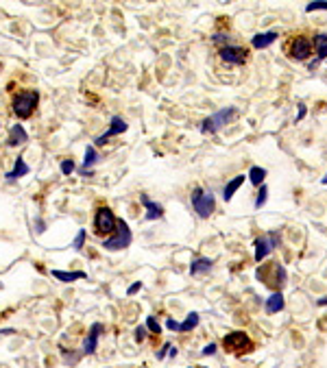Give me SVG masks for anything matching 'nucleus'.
Here are the masks:
<instances>
[{
    "instance_id": "3",
    "label": "nucleus",
    "mask_w": 327,
    "mask_h": 368,
    "mask_svg": "<svg viewBox=\"0 0 327 368\" xmlns=\"http://www.w3.org/2000/svg\"><path fill=\"white\" fill-rule=\"evenodd\" d=\"M236 118H238V109H236V107H223L220 112L208 115V118L201 122V133L214 135V133H218L220 129L227 127V124H231Z\"/></svg>"
},
{
    "instance_id": "35",
    "label": "nucleus",
    "mask_w": 327,
    "mask_h": 368,
    "mask_svg": "<svg viewBox=\"0 0 327 368\" xmlns=\"http://www.w3.org/2000/svg\"><path fill=\"white\" fill-rule=\"evenodd\" d=\"M303 115H305V105H299V113H297V122H299V120H303Z\"/></svg>"
},
{
    "instance_id": "18",
    "label": "nucleus",
    "mask_w": 327,
    "mask_h": 368,
    "mask_svg": "<svg viewBox=\"0 0 327 368\" xmlns=\"http://www.w3.org/2000/svg\"><path fill=\"white\" fill-rule=\"evenodd\" d=\"M29 172H31L29 164H27V161H24L22 157H18V159H16V166H13V170L4 174V179H7L9 183H13V181H18V179H22V176H27Z\"/></svg>"
},
{
    "instance_id": "2",
    "label": "nucleus",
    "mask_w": 327,
    "mask_h": 368,
    "mask_svg": "<svg viewBox=\"0 0 327 368\" xmlns=\"http://www.w3.org/2000/svg\"><path fill=\"white\" fill-rule=\"evenodd\" d=\"M190 203H192L196 216L205 220L214 214L216 196H214L212 190H205V188H201V185H196V188H192V192H190Z\"/></svg>"
},
{
    "instance_id": "25",
    "label": "nucleus",
    "mask_w": 327,
    "mask_h": 368,
    "mask_svg": "<svg viewBox=\"0 0 327 368\" xmlns=\"http://www.w3.org/2000/svg\"><path fill=\"white\" fill-rule=\"evenodd\" d=\"M312 11H327V0H314V2L305 4V13Z\"/></svg>"
},
{
    "instance_id": "39",
    "label": "nucleus",
    "mask_w": 327,
    "mask_h": 368,
    "mask_svg": "<svg viewBox=\"0 0 327 368\" xmlns=\"http://www.w3.org/2000/svg\"><path fill=\"white\" fill-rule=\"evenodd\" d=\"M196 368H205V366H196Z\"/></svg>"
},
{
    "instance_id": "38",
    "label": "nucleus",
    "mask_w": 327,
    "mask_h": 368,
    "mask_svg": "<svg viewBox=\"0 0 327 368\" xmlns=\"http://www.w3.org/2000/svg\"><path fill=\"white\" fill-rule=\"evenodd\" d=\"M321 183H323V185H327V174L323 176V179H321Z\"/></svg>"
},
{
    "instance_id": "23",
    "label": "nucleus",
    "mask_w": 327,
    "mask_h": 368,
    "mask_svg": "<svg viewBox=\"0 0 327 368\" xmlns=\"http://www.w3.org/2000/svg\"><path fill=\"white\" fill-rule=\"evenodd\" d=\"M199 325V314H196V311H192V314H188L185 316V320L183 322H179V331H192L194 327Z\"/></svg>"
},
{
    "instance_id": "19",
    "label": "nucleus",
    "mask_w": 327,
    "mask_h": 368,
    "mask_svg": "<svg viewBox=\"0 0 327 368\" xmlns=\"http://www.w3.org/2000/svg\"><path fill=\"white\" fill-rule=\"evenodd\" d=\"M244 179H246V174H238V176H234V179H231L227 185H225V190H223V198H225V203H229V200L234 198V194L240 190V185L244 183Z\"/></svg>"
},
{
    "instance_id": "26",
    "label": "nucleus",
    "mask_w": 327,
    "mask_h": 368,
    "mask_svg": "<svg viewBox=\"0 0 327 368\" xmlns=\"http://www.w3.org/2000/svg\"><path fill=\"white\" fill-rule=\"evenodd\" d=\"M59 168H61V174L68 176V174H72L74 170H77V166H74V161H72V159H63Z\"/></svg>"
},
{
    "instance_id": "5",
    "label": "nucleus",
    "mask_w": 327,
    "mask_h": 368,
    "mask_svg": "<svg viewBox=\"0 0 327 368\" xmlns=\"http://www.w3.org/2000/svg\"><path fill=\"white\" fill-rule=\"evenodd\" d=\"M131 242H133V233H131L129 225L124 223V220H118L116 231L109 238H105L103 249L109 251V253H116V251H122V249H127V246H131Z\"/></svg>"
},
{
    "instance_id": "17",
    "label": "nucleus",
    "mask_w": 327,
    "mask_h": 368,
    "mask_svg": "<svg viewBox=\"0 0 327 368\" xmlns=\"http://www.w3.org/2000/svg\"><path fill=\"white\" fill-rule=\"evenodd\" d=\"M212 268H214V261L209 257H196V259H192V264H190V275L199 277V275L209 272Z\"/></svg>"
},
{
    "instance_id": "33",
    "label": "nucleus",
    "mask_w": 327,
    "mask_h": 368,
    "mask_svg": "<svg viewBox=\"0 0 327 368\" xmlns=\"http://www.w3.org/2000/svg\"><path fill=\"white\" fill-rule=\"evenodd\" d=\"M166 327H168L170 331H179V322H177V320H173V318L166 320Z\"/></svg>"
},
{
    "instance_id": "15",
    "label": "nucleus",
    "mask_w": 327,
    "mask_h": 368,
    "mask_svg": "<svg viewBox=\"0 0 327 368\" xmlns=\"http://www.w3.org/2000/svg\"><path fill=\"white\" fill-rule=\"evenodd\" d=\"M98 164V150L96 146H88L85 148V159H83V166L79 168L81 174H92V168Z\"/></svg>"
},
{
    "instance_id": "21",
    "label": "nucleus",
    "mask_w": 327,
    "mask_h": 368,
    "mask_svg": "<svg viewBox=\"0 0 327 368\" xmlns=\"http://www.w3.org/2000/svg\"><path fill=\"white\" fill-rule=\"evenodd\" d=\"M50 275L55 277L57 281H63V283H72V281H77V279H85V272L83 270H77V272H65V270H53Z\"/></svg>"
},
{
    "instance_id": "6",
    "label": "nucleus",
    "mask_w": 327,
    "mask_h": 368,
    "mask_svg": "<svg viewBox=\"0 0 327 368\" xmlns=\"http://www.w3.org/2000/svg\"><path fill=\"white\" fill-rule=\"evenodd\" d=\"M223 346L225 351L234 353V355H242V353H251L255 349L253 340L244 334V331H231L223 338Z\"/></svg>"
},
{
    "instance_id": "24",
    "label": "nucleus",
    "mask_w": 327,
    "mask_h": 368,
    "mask_svg": "<svg viewBox=\"0 0 327 368\" xmlns=\"http://www.w3.org/2000/svg\"><path fill=\"white\" fill-rule=\"evenodd\" d=\"M266 198H268V188H266V185H262V190L258 192V196H255V209H262L266 205Z\"/></svg>"
},
{
    "instance_id": "13",
    "label": "nucleus",
    "mask_w": 327,
    "mask_h": 368,
    "mask_svg": "<svg viewBox=\"0 0 327 368\" xmlns=\"http://www.w3.org/2000/svg\"><path fill=\"white\" fill-rule=\"evenodd\" d=\"M29 142V133L24 131L22 124H13L11 129H9V138H7V146H11V148H16V146H22Z\"/></svg>"
},
{
    "instance_id": "22",
    "label": "nucleus",
    "mask_w": 327,
    "mask_h": 368,
    "mask_svg": "<svg viewBox=\"0 0 327 368\" xmlns=\"http://www.w3.org/2000/svg\"><path fill=\"white\" fill-rule=\"evenodd\" d=\"M246 176H249V181H251V183H253V185H258V188H260V185H264L266 170H264V168H260V166H253V168L249 170V174H246Z\"/></svg>"
},
{
    "instance_id": "7",
    "label": "nucleus",
    "mask_w": 327,
    "mask_h": 368,
    "mask_svg": "<svg viewBox=\"0 0 327 368\" xmlns=\"http://www.w3.org/2000/svg\"><path fill=\"white\" fill-rule=\"evenodd\" d=\"M279 244H281V233H279V231H268V233L260 235V238L255 240V261L262 264V261L273 253Z\"/></svg>"
},
{
    "instance_id": "16",
    "label": "nucleus",
    "mask_w": 327,
    "mask_h": 368,
    "mask_svg": "<svg viewBox=\"0 0 327 368\" xmlns=\"http://www.w3.org/2000/svg\"><path fill=\"white\" fill-rule=\"evenodd\" d=\"M312 46L316 50V63L327 59V35L325 33H314L312 35Z\"/></svg>"
},
{
    "instance_id": "27",
    "label": "nucleus",
    "mask_w": 327,
    "mask_h": 368,
    "mask_svg": "<svg viewBox=\"0 0 327 368\" xmlns=\"http://www.w3.org/2000/svg\"><path fill=\"white\" fill-rule=\"evenodd\" d=\"M83 244H85V229H79L77 238H74V242H72V249L74 251H81Z\"/></svg>"
},
{
    "instance_id": "28",
    "label": "nucleus",
    "mask_w": 327,
    "mask_h": 368,
    "mask_svg": "<svg viewBox=\"0 0 327 368\" xmlns=\"http://www.w3.org/2000/svg\"><path fill=\"white\" fill-rule=\"evenodd\" d=\"M144 327H147L149 331H153V334H159V331H162V325L155 320V316H149V318H147V325H144Z\"/></svg>"
},
{
    "instance_id": "29",
    "label": "nucleus",
    "mask_w": 327,
    "mask_h": 368,
    "mask_svg": "<svg viewBox=\"0 0 327 368\" xmlns=\"http://www.w3.org/2000/svg\"><path fill=\"white\" fill-rule=\"evenodd\" d=\"M212 42L216 44V46H227L229 44V35H225V33H216V35H212Z\"/></svg>"
},
{
    "instance_id": "10",
    "label": "nucleus",
    "mask_w": 327,
    "mask_h": 368,
    "mask_svg": "<svg viewBox=\"0 0 327 368\" xmlns=\"http://www.w3.org/2000/svg\"><path fill=\"white\" fill-rule=\"evenodd\" d=\"M129 129V124H127V120H122L120 115H114L112 118V124H109V129L105 131L103 135H98L96 140H94V144L96 146H103L105 142H107L109 138H116V135H120V133H124V131Z\"/></svg>"
},
{
    "instance_id": "4",
    "label": "nucleus",
    "mask_w": 327,
    "mask_h": 368,
    "mask_svg": "<svg viewBox=\"0 0 327 368\" xmlns=\"http://www.w3.org/2000/svg\"><path fill=\"white\" fill-rule=\"evenodd\" d=\"M312 37H308L305 33H297V35H290V39L286 42V55H288L293 61H308L312 57Z\"/></svg>"
},
{
    "instance_id": "20",
    "label": "nucleus",
    "mask_w": 327,
    "mask_h": 368,
    "mask_svg": "<svg viewBox=\"0 0 327 368\" xmlns=\"http://www.w3.org/2000/svg\"><path fill=\"white\" fill-rule=\"evenodd\" d=\"M284 305H286V301H284V294H281V292H273V294L266 299V311H268V314H277V311L284 310Z\"/></svg>"
},
{
    "instance_id": "36",
    "label": "nucleus",
    "mask_w": 327,
    "mask_h": 368,
    "mask_svg": "<svg viewBox=\"0 0 327 368\" xmlns=\"http://www.w3.org/2000/svg\"><path fill=\"white\" fill-rule=\"evenodd\" d=\"M46 231V225H44V220H37V233H44Z\"/></svg>"
},
{
    "instance_id": "12",
    "label": "nucleus",
    "mask_w": 327,
    "mask_h": 368,
    "mask_svg": "<svg viewBox=\"0 0 327 368\" xmlns=\"http://www.w3.org/2000/svg\"><path fill=\"white\" fill-rule=\"evenodd\" d=\"M140 203L147 209V216H144L147 220H159L164 216V207L159 203H155V200H150L147 194H140Z\"/></svg>"
},
{
    "instance_id": "9",
    "label": "nucleus",
    "mask_w": 327,
    "mask_h": 368,
    "mask_svg": "<svg viewBox=\"0 0 327 368\" xmlns=\"http://www.w3.org/2000/svg\"><path fill=\"white\" fill-rule=\"evenodd\" d=\"M218 57H220V61H225L227 65H244L249 61V48L227 44V46L218 48Z\"/></svg>"
},
{
    "instance_id": "37",
    "label": "nucleus",
    "mask_w": 327,
    "mask_h": 368,
    "mask_svg": "<svg viewBox=\"0 0 327 368\" xmlns=\"http://www.w3.org/2000/svg\"><path fill=\"white\" fill-rule=\"evenodd\" d=\"M319 305H327V296H325V299H321V301H319Z\"/></svg>"
},
{
    "instance_id": "31",
    "label": "nucleus",
    "mask_w": 327,
    "mask_h": 368,
    "mask_svg": "<svg viewBox=\"0 0 327 368\" xmlns=\"http://www.w3.org/2000/svg\"><path fill=\"white\" fill-rule=\"evenodd\" d=\"M216 349H218V344H216V342H209V344H205V349L201 353H203V355H214Z\"/></svg>"
},
{
    "instance_id": "32",
    "label": "nucleus",
    "mask_w": 327,
    "mask_h": 368,
    "mask_svg": "<svg viewBox=\"0 0 327 368\" xmlns=\"http://www.w3.org/2000/svg\"><path fill=\"white\" fill-rule=\"evenodd\" d=\"M138 290H142V281H135L133 285H129V288H127V294L131 296V294H135Z\"/></svg>"
},
{
    "instance_id": "1",
    "label": "nucleus",
    "mask_w": 327,
    "mask_h": 368,
    "mask_svg": "<svg viewBox=\"0 0 327 368\" xmlns=\"http://www.w3.org/2000/svg\"><path fill=\"white\" fill-rule=\"evenodd\" d=\"M37 103H39V92H37V89H22V92H18L16 96H13V100H11V112H13L16 118L27 120V118H31V115L35 113Z\"/></svg>"
},
{
    "instance_id": "11",
    "label": "nucleus",
    "mask_w": 327,
    "mask_h": 368,
    "mask_svg": "<svg viewBox=\"0 0 327 368\" xmlns=\"http://www.w3.org/2000/svg\"><path fill=\"white\" fill-rule=\"evenodd\" d=\"M103 331H105L103 322H94V325L89 327V334H88V338H85V342H83V353H85V355H92V353H96V349H98V338H100Z\"/></svg>"
},
{
    "instance_id": "34",
    "label": "nucleus",
    "mask_w": 327,
    "mask_h": 368,
    "mask_svg": "<svg viewBox=\"0 0 327 368\" xmlns=\"http://www.w3.org/2000/svg\"><path fill=\"white\" fill-rule=\"evenodd\" d=\"M168 351H170V344H168V342H166V344L162 346V351L157 353V360H164V357H166V353H168Z\"/></svg>"
},
{
    "instance_id": "14",
    "label": "nucleus",
    "mask_w": 327,
    "mask_h": 368,
    "mask_svg": "<svg viewBox=\"0 0 327 368\" xmlns=\"http://www.w3.org/2000/svg\"><path fill=\"white\" fill-rule=\"evenodd\" d=\"M277 37H279V33L277 31H266V33H258V35H253V39H251V46L253 48H268L270 44H275L277 42Z\"/></svg>"
},
{
    "instance_id": "8",
    "label": "nucleus",
    "mask_w": 327,
    "mask_h": 368,
    "mask_svg": "<svg viewBox=\"0 0 327 368\" xmlns=\"http://www.w3.org/2000/svg\"><path fill=\"white\" fill-rule=\"evenodd\" d=\"M116 225H118V220H116L114 211L109 207H98L96 209V214H94V231H96L98 235L114 233Z\"/></svg>"
},
{
    "instance_id": "30",
    "label": "nucleus",
    "mask_w": 327,
    "mask_h": 368,
    "mask_svg": "<svg viewBox=\"0 0 327 368\" xmlns=\"http://www.w3.org/2000/svg\"><path fill=\"white\" fill-rule=\"evenodd\" d=\"M147 327H142V325H140V327H135V331H133V334H135V342H144V340H147Z\"/></svg>"
}]
</instances>
